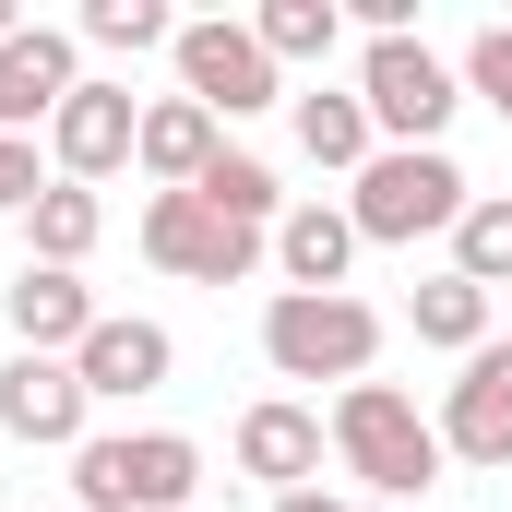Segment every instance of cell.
Wrapping results in <instances>:
<instances>
[{
  "label": "cell",
  "mask_w": 512,
  "mask_h": 512,
  "mask_svg": "<svg viewBox=\"0 0 512 512\" xmlns=\"http://www.w3.org/2000/svg\"><path fill=\"white\" fill-rule=\"evenodd\" d=\"M477 203V179L441 155V143H382L358 179H346V215H358V251H417V239H453Z\"/></svg>",
  "instance_id": "cell-1"
},
{
  "label": "cell",
  "mask_w": 512,
  "mask_h": 512,
  "mask_svg": "<svg viewBox=\"0 0 512 512\" xmlns=\"http://www.w3.org/2000/svg\"><path fill=\"white\" fill-rule=\"evenodd\" d=\"M334 465H346L358 489H382V501H417L453 453H441V417L405 382H346L334 393Z\"/></svg>",
  "instance_id": "cell-2"
},
{
  "label": "cell",
  "mask_w": 512,
  "mask_h": 512,
  "mask_svg": "<svg viewBox=\"0 0 512 512\" xmlns=\"http://www.w3.org/2000/svg\"><path fill=\"white\" fill-rule=\"evenodd\" d=\"M72 512H203V441L191 429H96L72 453Z\"/></svg>",
  "instance_id": "cell-3"
},
{
  "label": "cell",
  "mask_w": 512,
  "mask_h": 512,
  "mask_svg": "<svg viewBox=\"0 0 512 512\" xmlns=\"http://www.w3.org/2000/svg\"><path fill=\"white\" fill-rule=\"evenodd\" d=\"M262 358H274V382H370V358H382V310L346 286V298H298V286H274L262 298Z\"/></svg>",
  "instance_id": "cell-4"
},
{
  "label": "cell",
  "mask_w": 512,
  "mask_h": 512,
  "mask_svg": "<svg viewBox=\"0 0 512 512\" xmlns=\"http://www.w3.org/2000/svg\"><path fill=\"white\" fill-rule=\"evenodd\" d=\"M358 108L382 143H441L453 108H465V72L429 48V36H370L358 48Z\"/></svg>",
  "instance_id": "cell-5"
},
{
  "label": "cell",
  "mask_w": 512,
  "mask_h": 512,
  "mask_svg": "<svg viewBox=\"0 0 512 512\" xmlns=\"http://www.w3.org/2000/svg\"><path fill=\"white\" fill-rule=\"evenodd\" d=\"M143 262L155 274H191V286H251L262 262H274V239L239 227V215H215L203 191H155L143 203Z\"/></svg>",
  "instance_id": "cell-6"
},
{
  "label": "cell",
  "mask_w": 512,
  "mask_h": 512,
  "mask_svg": "<svg viewBox=\"0 0 512 512\" xmlns=\"http://www.w3.org/2000/svg\"><path fill=\"white\" fill-rule=\"evenodd\" d=\"M179 96L191 108H215V120H262V108H286V72L262 60L251 24H227V12H203V24H179Z\"/></svg>",
  "instance_id": "cell-7"
},
{
  "label": "cell",
  "mask_w": 512,
  "mask_h": 512,
  "mask_svg": "<svg viewBox=\"0 0 512 512\" xmlns=\"http://www.w3.org/2000/svg\"><path fill=\"white\" fill-rule=\"evenodd\" d=\"M441 453L477 465V477H512V334H489V346L441 382Z\"/></svg>",
  "instance_id": "cell-8"
},
{
  "label": "cell",
  "mask_w": 512,
  "mask_h": 512,
  "mask_svg": "<svg viewBox=\"0 0 512 512\" xmlns=\"http://www.w3.org/2000/svg\"><path fill=\"white\" fill-rule=\"evenodd\" d=\"M131 143H143V96L108 84V72H84L72 108L48 120V179H84V191H96V179H120V167H131Z\"/></svg>",
  "instance_id": "cell-9"
},
{
  "label": "cell",
  "mask_w": 512,
  "mask_h": 512,
  "mask_svg": "<svg viewBox=\"0 0 512 512\" xmlns=\"http://www.w3.org/2000/svg\"><path fill=\"white\" fill-rule=\"evenodd\" d=\"M0 441H24V453H84L96 441V405L72 382V358H0Z\"/></svg>",
  "instance_id": "cell-10"
},
{
  "label": "cell",
  "mask_w": 512,
  "mask_h": 512,
  "mask_svg": "<svg viewBox=\"0 0 512 512\" xmlns=\"http://www.w3.org/2000/svg\"><path fill=\"white\" fill-rule=\"evenodd\" d=\"M167 370H179V334H167V322H143V310H108V322L72 346L84 405H143V393H167Z\"/></svg>",
  "instance_id": "cell-11"
},
{
  "label": "cell",
  "mask_w": 512,
  "mask_h": 512,
  "mask_svg": "<svg viewBox=\"0 0 512 512\" xmlns=\"http://www.w3.org/2000/svg\"><path fill=\"white\" fill-rule=\"evenodd\" d=\"M72 84H84V36H60V24L0 36V131H12V143H36V131L60 120Z\"/></svg>",
  "instance_id": "cell-12"
},
{
  "label": "cell",
  "mask_w": 512,
  "mask_h": 512,
  "mask_svg": "<svg viewBox=\"0 0 512 512\" xmlns=\"http://www.w3.org/2000/svg\"><path fill=\"white\" fill-rule=\"evenodd\" d=\"M322 453H334V417L298 405V393H262L251 417H239V477H262L274 501L286 489H322Z\"/></svg>",
  "instance_id": "cell-13"
},
{
  "label": "cell",
  "mask_w": 512,
  "mask_h": 512,
  "mask_svg": "<svg viewBox=\"0 0 512 512\" xmlns=\"http://www.w3.org/2000/svg\"><path fill=\"white\" fill-rule=\"evenodd\" d=\"M0 322H12V346H24V358H72V346H84L108 310H96V286H84V274H60V262H24V274L0 286Z\"/></svg>",
  "instance_id": "cell-14"
},
{
  "label": "cell",
  "mask_w": 512,
  "mask_h": 512,
  "mask_svg": "<svg viewBox=\"0 0 512 512\" xmlns=\"http://www.w3.org/2000/svg\"><path fill=\"white\" fill-rule=\"evenodd\" d=\"M346 262H358V215H346V203L310 191V203L274 215V274H286L298 298H346Z\"/></svg>",
  "instance_id": "cell-15"
},
{
  "label": "cell",
  "mask_w": 512,
  "mask_h": 512,
  "mask_svg": "<svg viewBox=\"0 0 512 512\" xmlns=\"http://www.w3.org/2000/svg\"><path fill=\"white\" fill-rule=\"evenodd\" d=\"M215 155H227V120H215V108H191V96H143V143H131V167H143L155 191H191Z\"/></svg>",
  "instance_id": "cell-16"
},
{
  "label": "cell",
  "mask_w": 512,
  "mask_h": 512,
  "mask_svg": "<svg viewBox=\"0 0 512 512\" xmlns=\"http://www.w3.org/2000/svg\"><path fill=\"white\" fill-rule=\"evenodd\" d=\"M298 155L334 167V179H358V167L382 155V131H370V108H358V84H310V96H298Z\"/></svg>",
  "instance_id": "cell-17"
},
{
  "label": "cell",
  "mask_w": 512,
  "mask_h": 512,
  "mask_svg": "<svg viewBox=\"0 0 512 512\" xmlns=\"http://www.w3.org/2000/svg\"><path fill=\"white\" fill-rule=\"evenodd\" d=\"M108 239V203L84 191V179H48L36 191V215H24V262H60V274H84V251Z\"/></svg>",
  "instance_id": "cell-18"
},
{
  "label": "cell",
  "mask_w": 512,
  "mask_h": 512,
  "mask_svg": "<svg viewBox=\"0 0 512 512\" xmlns=\"http://www.w3.org/2000/svg\"><path fill=\"white\" fill-rule=\"evenodd\" d=\"M405 322H417V346H441V358H477V346H489V286H465V274L441 262V274L405 298Z\"/></svg>",
  "instance_id": "cell-19"
},
{
  "label": "cell",
  "mask_w": 512,
  "mask_h": 512,
  "mask_svg": "<svg viewBox=\"0 0 512 512\" xmlns=\"http://www.w3.org/2000/svg\"><path fill=\"white\" fill-rule=\"evenodd\" d=\"M251 36H262V60H274V72H298V60L322 72V60L346 48V12H334V0H262Z\"/></svg>",
  "instance_id": "cell-20"
},
{
  "label": "cell",
  "mask_w": 512,
  "mask_h": 512,
  "mask_svg": "<svg viewBox=\"0 0 512 512\" xmlns=\"http://www.w3.org/2000/svg\"><path fill=\"white\" fill-rule=\"evenodd\" d=\"M72 36L108 48V60H143V48H179V12H167V0H84Z\"/></svg>",
  "instance_id": "cell-21"
},
{
  "label": "cell",
  "mask_w": 512,
  "mask_h": 512,
  "mask_svg": "<svg viewBox=\"0 0 512 512\" xmlns=\"http://www.w3.org/2000/svg\"><path fill=\"white\" fill-rule=\"evenodd\" d=\"M453 274H465V286H512V191H477V203H465Z\"/></svg>",
  "instance_id": "cell-22"
},
{
  "label": "cell",
  "mask_w": 512,
  "mask_h": 512,
  "mask_svg": "<svg viewBox=\"0 0 512 512\" xmlns=\"http://www.w3.org/2000/svg\"><path fill=\"white\" fill-rule=\"evenodd\" d=\"M191 191H203L215 215H239V227H262V239H274V215H286V191H274V167H262V155H215V167H203Z\"/></svg>",
  "instance_id": "cell-23"
},
{
  "label": "cell",
  "mask_w": 512,
  "mask_h": 512,
  "mask_svg": "<svg viewBox=\"0 0 512 512\" xmlns=\"http://www.w3.org/2000/svg\"><path fill=\"white\" fill-rule=\"evenodd\" d=\"M453 72H465V96H477V108H501V131H512V24H477Z\"/></svg>",
  "instance_id": "cell-24"
},
{
  "label": "cell",
  "mask_w": 512,
  "mask_h": 512,
  "mask_svg": "<svg viewBox=\"0 0 512 512\" xmlns=\"http://www.w3.org/2000/svg\"><path fill=\"white\" fill-rule=\"evenodd\" d=\"M36 191H48L36 143H12V131H0V215H36Z\"/></svg>",
  "instance_id": "cell-25"
},
{
  "label": "cell",
  "mask_w": 512,
  "mask_h": 512,
  "mask_svg": "<svg viewBox=\"0 0 512 512\" xmlns=\"http://www.w3.org/2000/svg\"><path fill=\"white\" fill-rule=\"evenodd\" d=\"M274 512H346V501H334V489H286Z\"/></svg>",
  "instance_id": "cell-26"
},
{
  "label": "cell",
  "mask_w": 512,
  "mask_h": 512,
  "mask_svg": "<svg viewBox=\"0 0 512 512\" xmlns=\"http://www.w3.org/2000/svg\"><path fill=\"white\" fill-rule=\"evenodd\" d=\"M0 36H24V12H12V0H0Z\"/></svg>",
  "instance_id": "cell-27"
},
{
  "label": "cell",
  "mask_w": 512,
  "mask_h": 512,
  "mask_svg": "<svg viewBox=\"0 0 512 512\" xmlns=\"http://www.w3.org/2000/svg\"><path fill=\"white\" fill-rule=\"evenodd\" d=\"M60 512H72V501H60Z\"/></svg>",
  "instance_id": "cell-28"
}]
</instances>
